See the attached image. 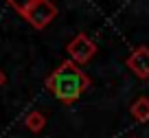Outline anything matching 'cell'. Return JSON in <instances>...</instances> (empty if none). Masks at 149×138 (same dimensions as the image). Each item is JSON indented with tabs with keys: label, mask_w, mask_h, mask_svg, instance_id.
Returning a JSON list of instances; mask_svg holds the SVG:
<instances>
[{
	"label": "cell",
	"mask_w": 149,
	"mask_h": 138,
	"mask_svg": "<svg viewBox=\"0 0 149 138\" xmlns=\"http://www.w3.org/2000/svg\"><path fill=\"white\" fill-rule=\"evenodd\" d=\"M46 88L59 101L74 103L90 88V77L81 70L79 64H74L72 59H66L46 77Z\"/></svg>",
	"instance_id": "cell-1"
},
{
	"label": "cell",
	"mask_w": 149,
	"mask_h": 138,
	"mask_svg": "<svg viewBox=\"0 0 149 138\" xmlns=\"http://www.w3.org/2000/svg\"><path fill=\"white\" fill-rule=\"evenodd\" d=\"M66 53H68V57L74 61V64L84 66V64H88V61L94 57V53H97V44H94L86 33H79V35H74L72 40L68 42Z\"/></svg>",
	"instance_id": "cell-2"
},
{
	"label": "cell",
	"mask_w": 149,
	"mask_h": 138,
	"mask_svg": "<svg viewBox=\"0 0 149 138\" xmlns=\"http://www.w3.org/2000/svg\"><path fill=\"white\" fill-rule=\"evenodd\" d=\"M35 29H46L53 20L57 18V7L51 0H35V5L29 9V13L24 15Z\"/></svg>",
	"instance_id": "cell-3"
},
{
	"label": "cell",
	"mask_w": 149,
	"mask_h": 138,
	"mask_svg": "<svg viewBox=\"0 0 149 138\" xmlns=\"http://www.w3.org/2000/svg\"><path fill=\"white\" fill-rule=\"evenodd\" d=\"M125 64L138 79H149V46L143 44L138 48H134V53L127 57Z\"/></svg>",
	"instance_id": "cell-4"
},
{
	"label": "cell",
	"mask_w": 149,
	"mask_h": 138,
	"mask_svg": "<svg viewBox=\"0 0 149 138\" xmlns=\"http://www.w3.org/2000/svg\"><path fill=\"white\" fill-rule=\"evenodd\" d=\"M130 112L138 123L149 121V97H138L134 103L130 105Z\"/></svg>",
	"instance_id": "cell-5"
},
{
	"label": "cell",
	"mask_w": 149,
	"mask_h": 138,
	"mask_svg": "<svg viewBox=\"0 0 149 138\" xmlns=\"http://www.w3.org/2000/svg\"><path fill=\"white\" fill-rule=\"evenodd\" d=\"M24 123H26V127L31 129L33 134H37V132H42V129H44V125H46V116H44L42 112L33 110V112H29V114H26Z\"/></svg>",
	"instance_id": "cell-6"
},
{
	"label": "cell",
	"mask_w": 149,
	"mask_h": 138,
	"mask_svg": "<svg viewBox=\"0 0 149 138\" xmlns=\"http://www.w3.org/2000/svg\"><path fill=\"white\" fill-rule=\"evenodd\" d=\"M9 5L13 7V9L18 11L20 15H26V13H29V9L35 5V0H9Z\"/></svg>",
	"instance_id": "cell-7"
},
{
	"label": "cell",
	"mask_w": 149,
	"mask_h": 138,
	"mask_svg": "<svg viewBox=\"0 0 149 138\" xmlns=\"http://www.w3.org/2000/svg\"><path fill=\"white\" fill-rule=\"evenodd\" d=\"M5 81H7V77H5V72H2V70H0V88L5 86Z\"/></svg>",
	"instance_id": "cell-8"
}]
</instances>
